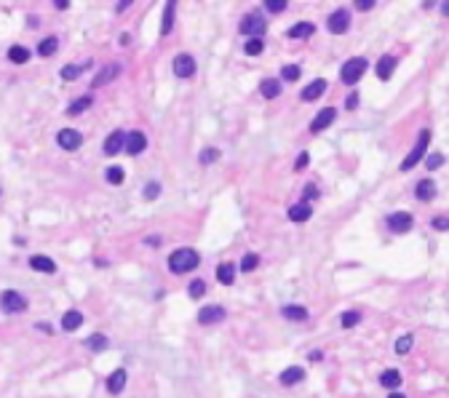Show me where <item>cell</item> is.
I'll return each mask as SVG.
<instances>
[{"instance_id": "1", "label": "cell", "mask_w": 449, "mask_h": 398, "mask_svg": "<svg viewBox=\"0 0 449 398\" xmlns=\"http://www.w3.org/2000/svg\"><path fill=\"white\" fill-rule=\"evenodd\" d=\"M201 264V254L195 251V249H176V251H171V257H168V270L171 273H190V270H195Z\"/></svg>"}, {"instance_id": "2", "label": "cell", "mask_w": 449, "mask_h": 398, "mask_svg": "<svg viewBox=\"0 0 449 398\" xmlns=\"http://www.w3.org/2000/svg\"><path fill=\"white\" fill-rule=\"evenodd\" d=\"M428 145H430V131L428 128H423L420 131V139H417V145L412 147V153L404 158V163H401V171H412L420 160L425 158V150H428Z\"/></svg>"}, {"instance_id": "3", "label": "cell", "mask_w": 449, "mask_h": 398, "mask_svg": "<svg viewBox=\"0 0 449 398\" xmlns=\"http://www.w3.org/2000/svg\"><path fill=\"white\" fill-rule=\"evenodd\" d=\"M367 59H361V56H355V59L350 62H345L342 64V70H340V80L342 83H348V86H353V83H358L361 80V75L367 72Z\"/></svg>"}, {"instance_id": "4", "label": "cell", "mask_w": 449, "mask_h": 398, "mask_svg": "<svg viewBox=\"0 0 449 398\" xmlns=\"http://www.w3.org/2000/svg\"><path fill=\"white\" fill-rule=\"evenodd\" d=\"M0 307H3V313H8V316H16V313H24L27 310V297L24 294H19V291H3L0 294Z\"/></svg>"}, {"instance_id": "5", "label": "cell", "mask_w": 449, "mask_h": 398, "mask_svg": "<svg viewBox=\"0 0 449 398\" xmlns=\"http://www.w3.org/2000/svg\"><path fill=\"white\" fill-rule=\"evenodd\" d=\"M265 30H267V22L259 14H249V16L241 19V32L246 37H262Z\"/></svg>"}, {"instance_id": "6", "label": "cell", "mask_w": 449, "mask_h": 398, "mask_svg": "<svg viewBox=\"0 0 449 398\" xmlns=\"http://www.w3.org/2000/svg\"><path fill=\"white\" fill-rule=\"evenodd\" d=\"M56 145L62 150H67V153H72V150H78L83 145V137H80V131H75V128H62L59 134H56Z\"/></svg>"}, {"instance_id": "7", "label": "cell", "mask_w": 449, "mask_h": 398, "mask_svg": "<svg viewBox=\"0 0 449 398\" xmlns=\"http://www.w3.org/2000/svg\"><path fill=\"white\" fill-rule=\"evenodd\" d=\"M388 227H390V233L404 235L415 227V219H412V214H407V211H396V214L388 216Z\"/></svg>"}, {"instance_id": "8", "label": "cell", "mask_w": 449, "mask_h": 398, "mask_svg": "<svg viewBox=\"0 0 449 398\" xmlns=\"http://www.w3.org/2000/svg\"><path fill=\"white\" fill-rule=\"evenodd\" d=\"M326 27H329V32H332V35H342V32H348V27H350V14L345 11V8H337V11L329 16Z\"/></svg>"}, {"instance_id": "9", "label": "cell", "mask_w": 449, "mask_h": 398, "mask_svg": "<svg viewBox=\"0 0 449 398\" xmlns=\"http://www.w3.org/2000/svg\"><path fill=\"white\" fill-rule=\"evenodd\" d=\"M174 75L176 78H193L195 75V59L190 54H179L174 59Z\"/></svg>"}, {"instance_id": "10", "label": "cell", "mask_w": 449, "mask_h": 398, "mask_svg": "<svg viewBox=\"0 0 449 398\" xmlns=\"http://www.w3.org/2000/svg\"><path fill=\"white\" fill-rule=\"evenodd\" d=\"M224 307H219V305H209V307H203L201 313H198V324L201 326H211V324H219V321H224Z\"/></svg>"}, {"instance_id": "11", "label": "cell", "mask_w": 449, "mask_h": 398, "mask_svg": "<svg viewBox=\"0 0 449 398\" xmlns=\"http://www.w3.org/2000/svg\"><path fill=\"white\" fill-rule=\"evenodd\" d=\"M145 147H147V137L142 134V131H131V134H126V145H123V150H126L128 155L145 153Z\"/></svg>"}, {"instance_id": "12", "label": "cell", "mask_w": 449, "mask_h": 398, "mask_svg": "<svg viewBox=\"0 0 449 398\" xmlns=\"http://www.w3.org/2000/svg\"><path fill=\"white\" fill-rule=\"evenodd\" d=\"M334 118H337V110L334 107H324L318 115L313 118V123H310V131L313 134H318V131H324V128H329L332 123H334Z\"/></svg>"}, {"instance_id": "13", "label": "cell", "mask_w": 449, "mask_h": 398, "mask_svg": "<svg viewBox=\"0 0 449 398\" xmlns=\"http://www.w3.org/2000/svg\"><path fill=\"white\" fill-rule=\"evenodd\" d=\"M123 145H126V134L123 131H112V134L105 139V155H118L120 150H123Z\"/></svg>"}, {"instance_id": "14", "label": "cell", "mask_w": 449, "mask_h": 398, "mask_svg": "<svg viewBox=\"0 0 449 398\" xmlns=\"http://www.w3.org/2000/svg\"><path fill=\"white\" fill-rule=\"evenodd\" d=\"M126 380H128L126 369H118V372H112V374L107 377V390H110L112 395L123 393V387H126Z\"/></svg>"}, {"instance_id": "15", "label": "cell", "mask_w": 449, "mask_h": 398, "mask_svg": "<svg viewBox=\"0 0 449 398\" xmlns=\"http://www.w3.org/2000/svg\"><path fill=\"white\" fill-rule=\"evenodd\" d=\"M324 91H326V80H324V78H318V80H313V83H310V86H305V89H302L299 99H302V102H316Z\"/></svg>"}, {"instance_id": "16", "label": "cell", "mask_w": 449, "mask_h": 398, "mask_svg": "<svg viewBox=\"0 0 449 398\" xmlns=\"http://www.w3.org/2000/svg\"><path fill=\"white\" fill-rule=\"evenodd\" d=\"M281 385H297V382H302L305 380V369L302 366H289V369H284V372H281Z\"/></svg>"}, {"instance_id": "17", "label": "cell", "mask_w": 449, "mask_h": 398, "mask_svg": "<svg viewBox=\"0 0 449 398\" xmlns=\"http://www.w3.org/2000/svg\"><path fill=\"white\" fill-rule=\"evenodd\" d=\"M396 64H398L396 56H393V54H385V56L377 62V78H380V80H388L390 75H393V70H396Z\"/></svg>"}, {"instance_id": "18", "label": "cell", "mask_w": 449, "mask_h": 398, "mask_svg": "<svg viewBox=\"0 0 449 398\" xmlns=\"http://www.w3.org/2000/svg\"><path fill=\"white\" fill-rule=\"evenodd\" d=\"M30 268L37 270V273H49V276H54V273H56V262L49 259V257H43V254H35V257H30Z\"/></svg>"}, {"instance_id": "19", "label": "cell", "mask_w": 449, "mask_h": 398, "mask_svg": "<svg viewBox=\"0 0 449 398\" xmlns=\"http://www.w3.org/2000/svg\"><path fill=\"white\" fill-rule=\"evenodd\" d=\"M316 32V24L313 22H299V24H294L292 30L286 32V37H294V40H305V37H310Z\"/></svg>"}, {"instance_id": "20", "label": "cell", "mask_w": 449, "mask_h": 398, "mask_svg": "<svg viewBox=\"0 0 449 398\" xmlns=\"http://www.w3.org/2000/svg\"><path fill=\"white\" fill-rule=\"evenodd\" d=\"M415 198H417V201H433V198H436V185L430 182V179H423V182H417V187H415Z\"/></svg>"}, {"instance_id": "21", "label": "cell", "mask_w": 449, "mask_h": 398, "mask_svg": "<svg viewBox=\"0 0 449 398\" xmlns=\"http://www.w3.org/2000/svg\"><path fill=\"white\" fill-rule=\"evenodd\" d=\"M401 382H404V380H401V372H398V369H385V372L380 374V385L388 387V390H396Z\"/></svg>"}, {"instance_id": "22", "label": "cell", "mask_w": 449, "mask_h": 398, "mask_svg": "<svg viewBox=\"0 0 449 398\" xmlns=\"http://www.w3.org/2000/svg\"><path fill=\"white\" fill-rule=\"evenodd\" d=\"M80 324H83V313H80V310H67V313L62 316V329H64V331L80 329Z\"/></svg>"}, {"instance_id": "23", "label": "cell", "mask_w": 449, "mask_h": 398, "mask_svg": "<svg viewBox=\"0 0 449 398\" xmlns=\"http://www.w3.org/2000/svg\"><path fill=\"white\" fill-rule=\"evenodd\" d=\"M310 214H313V208L307 206V203H294L292 208H289V219H292V222H307V219H310Z\"/></svg>"}, {"instance_id": "24", "label": "cell", "mask_w": 449, "mask_h": 398, "mask_svg": "<svg viewBox=\"0 0 449 398\" xmlns=\"http://www.w3.org/2000/svg\"><path fill=\"white\" fill-rule=\"evenodd\" d=\"M259 94L265 99H276L278 94H281V80H276V78H265L259 83Z\"/></svg>"}, {"instance_id": "25", "label": "cell", "mask_w": 449, "mask_h": 398, "mask_svg": "<svg viewBox=\"0 0 449 398\" xmlns=\"http://www.w3.org/2000/svg\"><path fill=\"white\" fill-rule=\"evenodd\" d=\"M217 281L222 283V286H230L233 281H236V264L233 262H224L217 268Z\"/></svg>"}, {"instance_id": "26", "label": "cell", "mask_w": 449, "mask_h": 398, "mask_svg": "<svg viewBox=\"0 0 449 398\" xmlns=\"http://www.w3.org/2000/svg\"><path fill=\"white\" fill-rule=\"evenodd\" d=\"M118 72H120L118 64H110V67H105V70H102V72L97 75V78L91 80V86H94V89H97V86H107V83H110L112 78H115Z\"/></svg>"}, {"instance_id": "27", "label": "cell", "mask_w": 449, "mask_h": 398, "mask_svg": "<svg viewBox=\"0 0 449 398\" xmlns=\"http://www.w3.org/2000/svg\"><path fill=\"white\" fill-rule=\"evenodd\" d=\"M174 6H176V0H168V3H166L163 22H161V35H168V32H171V27H174Z\"/></svg>"}, {"instance_id": "28", "label": "cell", "mask_w": 449, "mask_h": 398, "mask_svg": "<svg viewBox=\"0 0 449 398\" xmlns=\"http://www.w3.org/2000/svg\"><path fill=\"white\" fill-rule=\"evenodd\" d=\"M6 56H8V62H14V64H24L27 59H30V51H27L24 46H11Z\"/></svg>"}, {"instance_id": "29", "label": "cell", "mask_w": 449, "mask_h": 398, "mask_svg": "<svg viewBox=\"0 0 449 398\" xmlns=\"http://www.w3.org/2000/svg\"><path fill=\"white\" fill-rule=\"evenodd\" d=\"M91 62H83V64H67V67H62V80H75V78H80L83 70L88 67Z\"/></svg>"}, {"instance_id": "30", "label": "cell", "mask_w": 449, "mask_h": 398, "mask_svg": "<svg viewBox=\"0 0 449 398\" xmlns=\"http://www.w3.org/2000/svg\"><path fill=\"white\" fill-rule=\"evenodd\" d=\"M281 313H284V318H289V321H305L307 318V310L302 305H286Z\"/></svg>"}, {"instance_id": "31", "label": "cell", "mask_w": 449, "mask_h": 398, "mask_svg": "<svg viewBox=\"0 0 449 398\" xmlns=\"http://www.w3.org/2000/svg\"><path fill=\"white\" fill-rule=\"evenodd\" d=\"M56 49H59V40H56V37H43L40 46H37V54L40 56H54Z\"/></svg>"}, {"instance_id": "32", "label": "cell", "mask_w": 449, "mask_h": 398, "mask_svg": "<svg viewBox=\"0 0 449 398\" xmlns=\"http://www.w3.org/2000/svg\"><path fill=\"white\" fill-rule=\"evenodd\" d=\"M219 150L217 147H206V150H201V155H198V160H201V166H211V163H217L219 160Z\"/></svg>"}, {"instance_id": "33", "label": "cell", "mask_w": 449, "mask_h": 398, "mask_svg": "<svg viewBox=\"0 0 449 398\" xmlns=\"http://www.w3.org/2000/svg\"><path fill=\"white\" fill-rule=\"evenodd\" d=\"M88 107H91V97H80L67 107V115H80V112H86Z\"/></svg>"}, {"instance_id": "34", "label": "cell", "mask_w": 449, "mask_h": 398, "mask_svg": "<svg viewBox=\"0 0 449 398\" xmlns=\"http://www.w3.org/2000/svg\"><path fill=\"white\" fill-rule=\"evenodd\" d=\"M105 179H107L110 185H120V182L126 179V171H123L120 166H110L107 171H105Z\"/></svg>"}, {"instance_id": "35", "label": "cell", "mask_w": 449, "mask_h": 398, "mask_svg": "<svg viewBox=\"0 0 449 398\" xmlns=\"http://www.w3.org/2000/svg\"><path fill=\"white\" fill-rule=\"evenodd\" d=\"M107 345H110V342H107L105 334H91V337L86 339V347H88V350H97V353H99V350H105Z\"/></svg>"}, {"instance_id": "36", "label": "cell", "mask_w": 449, "mask_h": 398, "mask_svg": "<svg viewBox=\"0 0 449 398\" xmlns=\"http://www.w3.org/2000/svg\"><path fill=\"white\" fill-rule=\"evenodd\" d=\"M262 49H265V43H262V37H249L246 46H243V51H246L249 56H259Z\"/></svg>"}, {"instance_id": "37", "label": "cell", "mask_w": 449, "mask_h": 398, "mask_svg": "<svg viewBox=\"0 0 449 398\" xmlns=\"http://www.w3.org/2000/svg\"><path fill=\"white\" fill-rule=\"evenodd\" d=\"M412 345H415V337H412V334L398 337V339H396V353H398V356H407L409 350H412Z\"/></svg>"}, {"instance_id": "38", "label": "cell", "mask_w": 449, "mask_h": 398, "mask_svg": "<svg viewBox=\"0 0 449 398\" xmlns=\"http://www.w3.org/2000/svg\"><path fill=\"white\" fill-rule=\"evenodd\" d=\"M257 268H259V257H257V254H243L241 270L243 273H251V270H257Z\"/></svg>"}, {"instance_id": "39", "label": "cell", "mask_w": 449, "mask_h": 398, "mask_svg": "<svg viewBox=\"0 0 449 398\" xmlns=\"http://www.w3.org/2000/svg\"><path fill=\"white\" fill-rule=\"evenodd\" d=\"M361 321V313H355V310H348V313H342V318H340V324L342 329H353L355 324Z\"/></svg>"}, {"instance_id": "40", "label": "cell", "mask_w": 449, "mask_h": 398, "mask_svg": "<svg viewBox=\"0 0 449 398\" xmlns=\"http://www.w3.org/2000/svg\"><path fill=\"white\" fill-rule=\"evenodd\" d=\"M187 294H190L193 299H198V297H203L206 294V283H203V278H195L190 286H187Z\"/></svg>"}, {"instance_id": "41", "label": "cell", "mask_w": 449, "mask_h": 398, "mask_svg": "<svg viewBox=\"0 0 449 398\" xmlns=\"http://www.w3.org/2000/svg\"><path fill=\"white\" fill-rule=\"evenodd\" d=\"M299 78V67L297 64H286V67H281V80H297Z\"/></svg>"}, {"instance_id": "42", "label": "cell", "mask_w": 449, "mask_h": 398, "mask_svg": "<svg viewBox=\"0 0 449 398\" xmlns=\"http://www.w3.org/2000/svg\"><path fill=\"white\" fill-rule=\"evenodd\" d=\"M262 3H265V8H267L270 14H281V11L286 8L289 0H262Z\"/></svg>"}, {"instance_id": "43", "label": "cell", "mask_w": 449, "mask_h": 398, "mask_svg": "<svg viewBox=\"0 0 449 398\" xmlns=\"http://www.w3.org/2000/svg\"><path fill=\"white\" fill-rule=\"evenodd\" d=\"M425 166L430 168V171H436V168H441V166H444V155H441V153H433V155H428Z\"/></svg>"}, {"instance_id": "44", "label": "cell", "mask_w": 449, "mask_h": 398, "mask_svg": "<svg viewBox=\"0 0 449 398\" xmlns=\"http://www.w3.org/2000/svg\"><path fill=\"white\" fill-rule=\"evenodd\" d=\"M158 195H161V185H158V182H147V187H145V198H147V201H155Z\"/></svg>"}, {"instance_id": "45", "label": "cell", "mask_w": 449, "mask_h": 398, "mask_svg": "<svg viewBox=\"0 0 449 398\" xmlns=\"http://www.w3.org/2000/svg\"><path fill=\"white\" fill-rule=\"evenodd\" d=\"M307 163H310V153H299V158H297L294 168H297V171H305V168H307Z\"/></svg>"}, {"instance_id": "46", "label": "cell", "mask_w": 449, "mask_h": 398, "mask_svg": "<svg viewBox=\"0 0 449 398\" xmlns=\"http://www.w3.org/2000/svg\"><path fill=\"white\" fill-rule=\"evenodd\" d=\"M374 3H377V0H355V8H358V11H369V8H374Z\"/></svg>"}, {"instance_id": "47", "label": "cell", "mask_w": 449, "mask_h": 398, "mask_svg": "<svg viewBox=\"0 0 449 398\" xmlns=\"http://www.w3.org/2000/svg\"><path fill=\"white\" fill-rule=\"evenodd\" d=\"M345 107H348V110H355V107H358V94H355V91L350 94L348 99H345Z\"/></svg>"}, {"instance_id": "48", "label": "cell", "mask_w": 449, "mask_h": 398, "mask_svg": "<svg viewBox=\"0 0 449 398\" xmlns=\"http://www.w3.org/2000/svg\"><path fill=\"white\" fill-rule=\"evenodd\" d=\"M313 198H318L316 185H305V201H313Z\"/></svg>"}, {"instance_id": "49", "label": "cell", "mask_w": 449, "mask_h": 398, "mask_svg": "<svg viewBox=\"0 0 449 398\" xmlns=\"http://www.w3.org/2000/svg\"><path fill=\"white\" fill-rule=\"evenodd\" d=\"M433 227H436L438 233H444V230H446V216H436V219H433Z\"/></svg>"}, {"instance_id": "50", "label": "cell", "mask_w": 449, "mask_h": 398, "mask_svg": "<svg viewBox=\"0 0 449 398\" xmlns=\"http://www.w3.org/2000/svg\"><path fill=\"white\" fill-rule=\"evenodd\" d=\"M54 6H56V8H59V11H64V8H67V6H70V0H54Z\"/></svg>"}, {"instance_id": "51", "label": "cell", "mask_w": 449, "mask_h": 398, "mask_svg": "<svg viewBox=\"0 0 449 398\" xmlns=\"http://www.w3.org/2000/svg\"><path fill=\"white\" fill-rule=\"evenodd\" d=\"M307 358H310V361H321V358H324V353H321V350H313V353L307 356Z\"/></svg>"}, {"instance_id": "52", "label": "cell", "mask_w": 449, "mask_h": 398, "mask_svg": "<svg viewBox=\"0 0 449 398\" xmlns=\"http://www.w3.org/2000/svg\"><path fill=\"white\" fill-rule=\"evenodd\" d=\"M147 243H150V246H158V243H161V238H158V235H150Z\"/></svg>"}, {"instance_id": "53", "label": "cell", "mask_w": 449, "mask_h": 398, "mask_svg": "<svg viewBox=\"0 0 449 398\" xmlns=\"http://www.w3.org/2000/svg\"><path fill=\"white\" fill-rule=\"evenodd\" d=\"M126 6H131V0H120V3H118V11H123Z\"/></svg>"}, {"instance_id": "54", "label": "cell", "mask_w": 449, "mask_h": 398, "mask_svg": "<svg viewBox=\"0 0 449 398\" xmlns=\"http://www.w3.org/2000/svg\"><path fill=\"white\" fill-rule=\"evenodd\" d=\"M388 398H407V395H404V393H390Z\"/></svg>"}, {"instance_id": "55", "label": "cell", "mask_w": 449, "mask_h": 398, "mask_svg": "<svg viewBox=\"0 0 449 398\" xmlns=\"http://www.w3.org/2000/svg\"><path fill=\"white\" fill-rule=\"evenodd\" d=\"M425 6H433V0H425Z\"/></svg>"}]
</instances>
